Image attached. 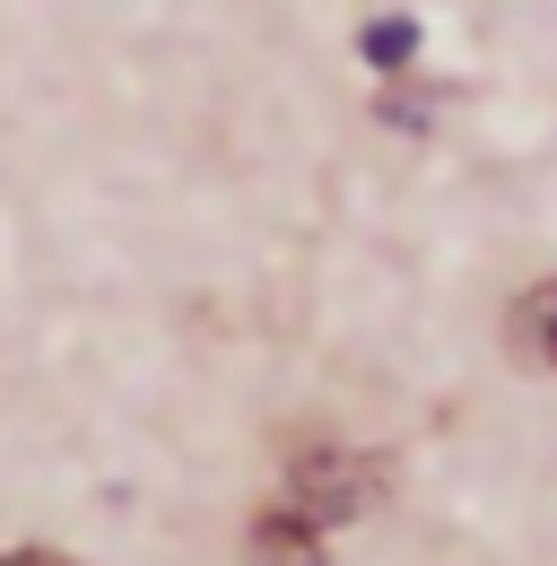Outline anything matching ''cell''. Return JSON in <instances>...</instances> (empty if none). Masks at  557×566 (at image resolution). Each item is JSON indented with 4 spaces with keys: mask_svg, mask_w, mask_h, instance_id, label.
I'll list each match as a JSON object with an SVG mask.
<instances>
[{
    "mask_svg": "<svg viewBox=\"0 0 557 566\" xmlns=\"http://www.w3.org/2000/svg\"><path fill=\"white\" fill-rule=\"evenodd\" d=\"M375 496H383V462L357 453V444H296V453H287V496H278V505L305 514L314 532L357 523Z\"/></svg>",
    "mask_w": 557,
    "mask_h": 566,
    "instance_id": "cell-1",
    "label": "cell"
},
{
    "mask_svg": "<svg viewBox=\"0 0 557 566\" xmlns=\"http://www.w3.org/2000/svg\"><path fill=\"white\" fill-rule=\"evenodd\" d=\"M505 349L523 375H557V280H532L505 314Z\"/></svg>",
    "mask_w": 557,
    "mask_h": 566,
    "instance_id": "cell-2",
    "label": "cell"
},
{
    "mask_svg": "<svg viewBox=\"0 0 557 566\" xmlns=\"http://www.w3.org/2000/svg\"><path fill=\"white\" fill-rule=\"evenodd\" d=\"M244 566H332V558H323V532H314L305 514L262 505V514H253V532H244Z\"/></svg>",
    "mask_w": 557,
    "mask_h": 566,
    "instance_id": "cell-3",
    "label": "cell"
},
{
    "mask_svg": "<svg viewBox=\"0 0 557 566\" xmlns=\"http://www.w3.org/2000/svg\"><path fill=\"white\" fill-rule=\"evenodd\" d=\"M410 44H418V27H375V35H366V62H401Z\"/></svg>",
    "mask_w": 557,
    "mask_h": 566,
    "instance_id": "cell-4",
    "label": "cell"
},
{
    "mask_svg": "<svg viewBox=\"0 0 557 566\" xmlns=\"http://www.w3.org/2000/svg\"><path fill=\"white\" fill-rule=\"evenodd\" d=\"M0 566H78V558H62V549H0Z\"/></svg>",
    "mask_w": 557,
    "mask_h": 566,
    "instance_id": "cell-5",
    "label": "cell"
}]
</instances>
